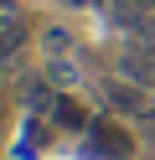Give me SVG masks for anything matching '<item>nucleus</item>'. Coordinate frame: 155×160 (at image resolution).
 <instances>
[{"mask_svg":"<svg viewBox=\"0 0 155 160\" xmlns=\"http://www.w3.org/2000/svg\"><path fill=\"white\" fill-rule=\"evenodd\" d=\"M47 119H52L57 129H72V134H88V124H93V114H88V108H83L72 93H57V103H52Z\"/></svg>","mask_w":155,"mask_h":160,"instance_id":"3","label":"nucleus"},{"mask_svg":"<svg viewBox=\"0 0 155 160\" xmlns=\"http://www.w3.org/2000/svg\"><path fill=\"white\" fill-rule=\"evenodd\" d=\"M26 36H31V26H16V31H0V62H10V57L26 47Z\"/></svg>","mask_w":155,"mask_h":160,"instance_id":"6","label":"nucleus"},{"mask_svg":"<svg viewBox=\"0 0 155 160\" xmlns=\"http://www.w3.org/2000/svg\"><path fill=\"white\" fill-rule=\"evenodd\" d=\"M41 72H47V83L52 88H57V93H67V88H78V62H72V57L67 52H62V57H47V62H41Z\"/></svg>","mask_w":155,"mask_h":160,"instance_id":"5","label":"nucleus"},{"mask_svg":"<svg viewBox=\"0 0 155 160\" xmlns=\"http://www.w3.org/2000/svg\"><path fill=\"white\" fill-rule=\"evenodd\" d=\"M62 5H72V11H83V5H98V0H62Z\"/></svg>","mask_w":155,"mask_h":160,"instance_id":"9","label":"nucleus"},{"mask_svg":"<svg viewBox=\"0 0 155 160\" xmlns=\"http://www.w3.org/2000/svg\"><path fill=\"white\" fill-rule=\"evenodd\" d=\"M98 98H103V108L119 114V119L155 124V93H150V88H140V83H129V78H119V72H109V78L98 83Z\"/></svg>","mask_w":155,"mask_h":160,"instance_id":"1","label":"nucleus"},{"mask_svg":"<svg viewBox=\"0 0 155 160\" xmlns=\"http://www.w3.org/2000/svg\"><path fill=\"white\" fill-rule=\"evenodd\" d=\"M21 103H26L31 114H52V103H57V88L47 83V72H31L26 83H21Z\"/></svg>","mask_w":155,"mask_h":160,"instance_id":"4","label":"nucleus"},{"mask_svg":"<svg viewBox=\"0 0 155 160\" xmlns=\"http://www.w3.org/2000/svg\"><path fill=\"white\" fill-rule=\"evenodd\" d=\"M114 72H119V78H129V83H140V88H150V93H155V52H150V47H140L134 36H129V42L119 47V57H114Z\"/></svg>","mask_w":155,"mask_h":160,"instance_id":"2","label":"nucleus"},{"mask_svg":"<svg viewBox=\"0 0 155 160\" xmlns=\"http://www.w3.org/2000/svg\"><path fill=\"white\" fill-rule=\"evenodd\" d=\"M41 47H47V57H62V52H67V47H72V36L62 31V26H52V31L41 36Z\"/></svg>","mask_w":155,"mask_h":160,"instance_id":"8","label":"nucleus"},{"mask_svg":"<svg viewBox=\"0 0 155 160\" xmlns=\"http://www.w3.org/2000/svg\"><path fill=\"white\" fill-rule=\"evenodd\" d=\"M150 150H155V124H150Z\"/></svg>","mask_w":155,"mask_h":160,"instance_id":"10","label":"nucleus"},{"mask_svg":"<svg viewBox=\"0 0 155 160\" xmlns=\"http://www.w3.org/2000/svg\"><path fill=\"white\" fill-rule=\"evenodd\" d=\"M26 26V11H21V0H0V31H16Z\"/></svg>","mask_w":155,"mask_h":160,"instance_id":"7","label":"nucleus"}]
</instances>
